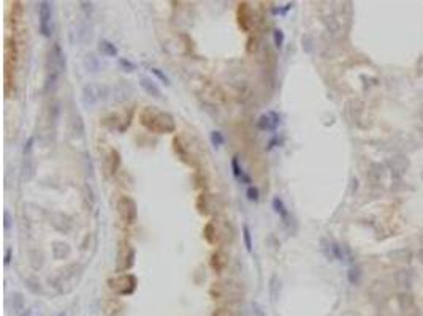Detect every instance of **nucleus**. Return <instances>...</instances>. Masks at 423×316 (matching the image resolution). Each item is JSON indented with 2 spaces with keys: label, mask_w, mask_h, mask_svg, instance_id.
<instances>
[{
  "label": "nucleus",
  "mask_w": 423,
  "mask_h": 316,
  "mask_svg": "<svg viewBox=\"0 0 423 316\" xmlns=\"http://www.w3.org/2000/svg\"><path fill=\"white\" fill-rule=\"evenodd\" d=\"M141 124L148 130L155 131V133H171L176 128L173 117L170 114L162 111H154L151 108L144 109L141 112Z\"/></svg>",
  "instance_id": "f257e3e1"
},
{
  "label": "nucleus",
  "mask_w": 423,
  "mask_h": 316,
  "mask_svg": "<svg viewBox=\"0 0 423 316\" xmlns=\"http://www.w3.org/2000/svg\"><path fill=\"white\" fill-rule=\"evenodd\" d=\"M117 212L125 223H135L137 217H138L137 203L128 196H122L121 200L117 201Z\"/></svg>",
  "instance_id": "f03ea898"
},
{
  "label": "nucleus",
  "mask_w": 423,
  "mask_h": 316,
  "mask_svg": "<svg viewBox=\"0 0 423 316\" xmlns=\"http://www.w3.org/2000/svg\"><path fill=\"white\" fill-rule=\"evenodd\" d=\"M38 18H40V32L45 36L52 33V8L49 2L38 4Z\"/></svg>",
  "instance_id": "7ed1b4c3"
},
{
  "label": "nucleus",
  "mask_w": 423,
  "mask_h": 316,
  "mask_svg": "<svg viewBox=\"0 0 423 316\" xmlns=\"http://www.w3.org/2000/svg\"><path fill=\"white\" fill-rule=\"evenodd\" d=\"M279 122H281L279 114L274 112V111H268V112L260 115L257 127L263 131H274L277 128V125H279Z\"/></svg>",
  "instance_id": "20e7f679"
},
{
  "label": "nucleus",
  "mask_w": 423,
  "mask_h": 316,
  "mask_svg": "<svg viewBox=\"0 0 423 316\" xmlns=\"http://www.w3.org/2000/svg\"><path fill=\"white\" fill-rule=\"evenodd\" d=\"M102 100V87L95 84H89L83 90V103L86 106H94Z\"/></svg>",
  "instance_id": "39448f33"
},
{
  "label": "nucleus",
  "mask_w": 423,
  "mask_h": 316,
  "mask_svg": "<svg viewBox=\"0 0 423 316\" xmlns=\"http://www.w3.org/2000/svg\"><path fill=\"white\" fill-rule=\"evenodd\" d=\"M407 168H409V162L404 155H395L390 160V169L393 171L395 176H398V177L404 176Z\"/></svg>",
  "instance_id": "423d86ee"
},
{
  "label": "nucleus",
  "mask_w": 423,
  "mask_h": 316,
  "mask_svg": "<svg viewBox=\"0 0 423 316\" xmlns=\"http://www.w3.org/2000/svg\"><path fill=\"white\" fill-rule=\"evenodd\" d=\"M140 86L143 87V90L146 92L148 95H151V97H154V98H162L160 89H158L157 84L152 81V79H149L148 76H141V77H140Z\"/></svg>",
  "instance_id": "0eeeda50"
},
{
  "label": "nucleus",
  "mask_w": 423,
  "mask_h": 316,
  "mask_svg": "<svg viewBox=\"0 0 423 316\" xmlns=\"http://www.w3.org/2000/svg\"><path fill=\"white\" fill-rule=\"evenodd\" d=\"M390 258L396 262H407L412 258V252L409 248H398L390 253Z\"/></svg>",
  "instance_id": "6e6552de"
},
{
  "label": "nucleus",
  "mask_w": 423,
  "mask_h": 316,
  "mask_svg": "<svg viewBox=\"0 0 423 316\" xmlns=\"http://www.w3.org/2000/svg\"><path fill=\"white\" fill-rule=\"evenodd\" d=\"M412 280H414V275H412V272H409V270H400V272H396V275H395V282L398 283L400 286L409 288L412 285Z\"/></svg>",
  "instance_id": "1a4fd4ad"
},
{
  "label": "nucleus",
  "mask_w": 423,
  "mask_h": 316,
  "mask_svg": "<svg viewBox=\"0 0 423 316\" xmlns=\"http://www.w3.org/2000/svg\"><path fill=\"white\" fill-rule=\"evenodd\" d=\"M398 304H400V308L403 311H414L415 310V304H414V299L411 294H400L398 297Z\"/></svg>",
  "instance_id": "9d476101"
},
{
  "label": "nucleus",
  "mask_w": 423,
  "mask_h": 316,
  "mask_svg": "<svg viewBox=\"0 0 423 316\" xmlns=\"http://www.w3.org/2000/svg\"><path fill=\"white\" fill-rule=\"evenodd\" d=\"M273 209H274V212L287 223V220H288V212H287V209H285V206H284V203H282L281 198L276 196L274 200H273Z\"/></svg>",
  "instance_id": "9b49d317"
},
{
  "label": "nucleus",
  "mask_w": 423,
  "mask_h": 316,
  "mask_svg": "<svg viewBox=\"0 0 423 316\" xmlns=\"http://www.w3.org/2000/svg\"><path fill=\"white\" fill-rule=\"evenodd\" d=\"M99 49H100L102 54H103V56H107V57H114V56L117 54V48H116L113 43L107 42V40H102Z\"/></svg>",
  "instance_id": "f8f14e48"
},
{
  "label": "nucleus",
  "mask_w": 423,
  "mask_h": 316,
  "mask_svg": "<svg viewBox=\"0 0 423 316\" xmlns=\"http://www.w3.org/2000/svg\"><path fill=\"white\" fill-rule=\"evenodd\" d=\"M232 168H233V176H235L236 179H240V180H243V182H246V183H250V179L244 174L243 168H240V163H238V158H236V156L232 160Z\"/></svg>",
  "instance_id": "ddd939ff"
},
{
  "label": "nucleus",
  "mask_w": 423,
  "mask_h": 316,
  "mask_svg": "<svg viewBox=\"0 0 423 316\" xmlns=\"http://www.w3.org/2000/svg\"><path fill=\"white\" fill-rule=\"evenodd\" d=\"M243 235H244V245L247 252H252V234H250V229L247 225H244L243 228Z\"/></svg>",
  "instance_id": "4468645a"
},
{
  "label": "nucleus",
  "mask_w": 423,
  "mask_h": 316,
  "mask_svg": "<svg viewBox=\"0 0 423 316\" xmlns=\"http://www.w3.org/2000/svg\"><path fill=\"white\" fill-rule=\"evenodd\" d=\"M273 38H274V45H276V48H282L285 36H284V32H282L281 29H274V32H273Z\"/></svg>",
  "instance_id": "2eb2a0df"
},
{
  "label": "nucleus",
  "mask_w": 423,
  "mask_h": 316,
  "mask_svg": "<svg viewBox=\"0 0 423 316\" xmlns=\"http://www.w3.org/2000/svg\"><path fill=\"white\" fill-rule=\"evenodd\" d=\"M211 142H213L214 147L222 146V144H223V136H222L220 131H213V133H211Z\"/></svg>",
  "instance_id": "dca6fc26"
},
{
  "label": "nucleus",
  "mask_w": 423,
  "mask_h": 316,
  "mask_svg": "<svg viewBox=\"0 0 423 316\" xmlns=\"http://www.w3.org/2000/svg\"><path fill=\"white\" fill-rule=\"evenodd\" d=\"M119 65H121V67L124 68V71H134L135 68H137V65L135 63H132L130 60H127V59H119Z\"/></svg>",
  "instance_id": "f3484780"
},
{
  "label": "nucleus",
  "mask_w": 423,
  "mask_h": 316,
  "mask_svg": "<svg viewBox=\"0 0 423 316\" xmlns=\"http://www.w3.org/2000/svg\"><path fill=\"white\" fill-rule=\"evenodd\" d=\"M246 194H247V200H249V201H258V190H257L255 187L250 185V187L247 188Z\"/></svg>",
  "instance_id": "a211bd4d"
},
{
  "label": "nucleus",
  "mask_w": 423,
  "mask_h": 316,
  "mask_svg": "<svg viewBox=\"0 0 423 316\" xmlns=\"http://www.w3.org/2000/svg\"><path fill=\"white\" fill-rule=\"evenodd\" d=\"M151 71H152V73H154L158 79H160V81H162L164 84H167V86L170 84V79H168V76H167L165 73H162V71L158 70V68H151Z\"/></svg>",
  "instance_id": "6ab92c4d"
},
{
  "label": "nucleus",
  "mask_w": 423,
  "mask_h": 316,
  "mask_svg": "<svg viewBox=\"0 0 423 316\" xmlns=\"http://www.w3.org/2000/svg\"><path fill=\"white\" fill-rule=\"evenodd\" d=\"M10 229V212L8 210H5V231Z\"/></svg>",
  "instance_id": "aec40b11"
},
{
  "label": "nucleus",
  "mask_w": 423,
  "mask_h": 316,
  "mask_svg": "<svg viewBox=\"0 0 423 316\" xmlns=\"http://www.w3.org/2000/svg\"><path fill=\"white\" fill-rule=\"evenodd\" d=\"M10 261H11V250L8 248V250H7V255H5V264H7V266L10 264Z\"/></svg>",
  "instance_id": "412c9836"
},
{
  "label": "nucleus",
  "mask_w": 423,
  "mask_h": 316,
  "mask_svg": "<svg viewBox=\"0 0 423 316\" xmlns=\"http://www.w3.org/2000/svg\"><path fill=\"white\" fill-rule=\"evenodd\" d=\"M417 258H418V261H420V262H421V264H423V248H421V250H420V252L417 253Z\"/></svg>",
  "instance_id": "4be33fe9"
},
{
  "label": "nucleus",
  "mask_w": 423,
  "mask_h": 316,
  "mask_svg": "<svg viewBox=\"0 0 423 316\" xmlns=\"http://www.w3.org/2000/svg\"><path fill=\"white\" fill-rule=\"evenodd\" d=\"M57 316H67V313H65V311H62V313H59Z\"/></svg>",
  "instance_id": "5701e85b"
},
{
  "label": "nucleus",
  "mask_w": 423,
  "mask_h": 316,
  "mask_svg": "<svg viewBox=\"0 0 423 316\" xmlns=\"http://www.w3.org/2000/svg\"><path fill=\"white\" fill-rule=\"evenodd\" d=\"M421 118H423V111H421Z\"/></svg>",
  "instance_id": "b1692460"
}]
</instances>
